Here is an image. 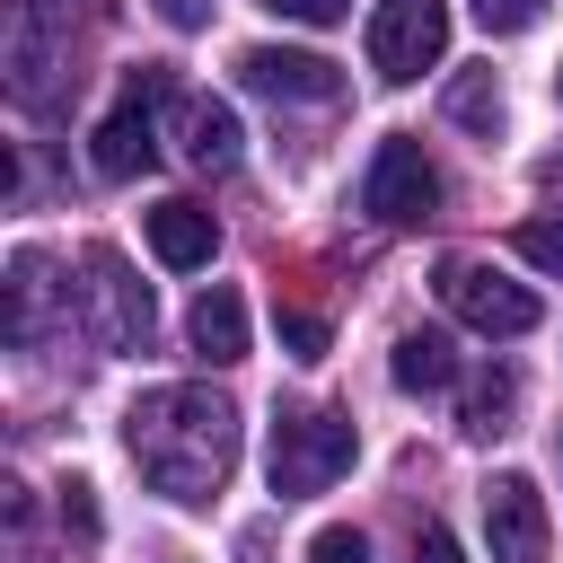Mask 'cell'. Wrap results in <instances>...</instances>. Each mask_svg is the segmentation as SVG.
Listing matches in <instances>:
<instances>
[{"label": "cell", "mask_w": 563, "mask_h": 563, "mask_svg": "<svg viewBox=\"0 0 563 563\" xmlns=\"http://www.w3.org/2000/svg\"><path fill=\"white\" fill-rule=\"evenodd\" d=\"M123 449L167 501L194 510L238 475V405L211 396V387H150L123 413Z\"/></svg>", "instance_id": "cell-1"}, {"label": "cell", "mask_w": 563, "mask_h": 563, "mask_svg": "<svg viewBox=\"0 0 563 563\" xmlns=\"http://www.w3.org/2000/svg\"><path fill=\"white\" fill-rule=\"evenodd\" d=\"M361 457V431L352 413H325V405H282L273 413V493L282 501H308V493H334Z\"/></svg>", "instance_id": "cell-2"}, {"label": "cell", "mask_w": 563, "mask_h": 563, "mask_svg": "<svg viewBox=\"0 0 563 563\" xmlns=\"http://www.w3.org/2000/svg\"><path fill=\"white\" fill-rule=\"evenodd\" d=\"M0 70H9V97H18L26 114H53V106H62V88H70V26L53 18V0H18V9H9Z\"/></svg>", "instance_id": "cell-3"}, {"label": "cell", "mask_w": 563, "mask_h": 563, "mask_svg": "<svg viewBox=\"0 0 563 563\" xmlns=\"http://www.w3.org/2000/svg\"><path fill=\"white\" fill-rule=\"evenodd\" d=\"M167 97H176V70L167 62H141L132 79H123V97L106 106V123H97V141H88V158H97V176H141V167H158V114H167Z\"/></svg>", "instance_id": "cell-4"}, {"label": "cell", "mask_w": 563, "mask_h": 563, "mask_svg": "<svg viewBox=\"0 0 563 563\" xmlns=\"http://www.w3.org/2000/svg\"><path fill=\"white\" fill-rule=\"evenodd\" d=\"M79 317H88L97 352H150V334H158L150 282H141L114 246H88V255H79Z\"/></svg>", "instance_id": "cell-5"}, {"label": "cell", "mask_w": 563, "mask_h": 563, "mask_svg": "<svg viewBox=\"0 0 563 563\" xmlns=\"http://www.w3.org/2000/svg\"><path fill=\"white\" fill-rule=\"evenodd\" d=\"M431 282H440V308H449L457 325L493 334V343H510V334H528V325L545 317L528 282H510V273H493V264H466V255H449Z\"/></svg>", "instance_id": "cell-6"}, {"label": "cell", "mask_w": 563, "mask_h": 563, "mask_svg": "<svg viewBox=\"0 0 563 563\" xmlns=\"http://www.w3.org/2000/svg\"><path fill=\"white\" fill-rule=\"evenodd\" d=\"M440 53H449V0H378L369 9V70L387 88L422 79Z\"/></svg>", "instance_id": "cell-7"}, {"label": "cell", "mask_w": 563, "mask_h": 563, "mask_svg": "<svg viewBox=\"0 0 563 563\" xmlns=\"http://www.w3.org/2000/svg\"><path fill=\"white\" fill-rule=\"evenodd\" d=\"M361 211L369 220H387V229H413V220H431L440 211V167H431V150L422 141H378V158H369V176H361Z\"/></svg>", "instance_id": "cell-8"}, {"label": "cell", "mask_w": 563, "mask_h": 563, "mask_svg": "<svg viewBox=\"0 0 563 563\" xmlns=\"http://www.w3.org/2000/svg\"><path fill=\"white\" fill-rule=\"evenodd\" d=\"M484 537H493V563H545V537H554V519H545V493H537V475H493L484 484Z\"/></svg>", "instance_id": "cell-9"}, {"label": "cell", "mask_w": 563, "mask_h": 563, "mask_svg": "<svg viewBox=\"0 0 563 563\" xmlns=\"http://www.w3.org/2000/svg\"><path fill=\"white\" fill-rule=\"evenodd\" d=\"M238 79L273 106H334L343 97V70L325 53H282V44H246L238 53Z\"/></svg>", "instance_id": "cell-10"}, {"label": "cell", "mask_w": 563, "mask_h": 563, "mask_svg": "<svg viewBox=\"0 0 563 563\" xmlns=\"http://www.w3.org/2000/svg\"><path fill=\"white\" fill-rule=\"evenodd\" d=\"M167 114H176V158H185V167H202V176L238 167V114H229L220 97L176 88V97H167Z\"/></svg>", "instance_id": "cell-11"}, {"label": "cell", "mask_w": 563, "mask_h": 563, "mask_svg": "<svg viewBox=\"0 0 563 563\" xmlns=\"http://www.w3.org/2000/svg\"><path fill=\"white\" fill-rule=\"evenodd\" d=\"M211 246H220V220H211L202 202L167 194V202L150 211V255H158L167 273H202V264H211Z\"/></svg>", "instance_id": "cell-12"}, {"label": "cell", "mask_w": 563, "mask_h": 563, "mask_svg": "<svg viewBox=\"0 0 563 563\" xmlns=\"http://www.w3.org/2000/svg\"><path fill=\"white\" fill-rule=\"evenodd\" d=\"M185 343H194V361H211V369L246 361V299H238V290H202V299L185 308Z\"/></svg>", "instance_id": "cell-13"}, {"label": "cell", "mask_w": 563, "mask_h": 563, "mask_svg": "<svg viewBox=\"0 0 563 563\" xmlns=\"http://www.w3.org/2000/svg\"><path fill=\"white\" fill-rule=\"evenodd\" d=\"M0 334H9L18 352L44 334V255H35V246L9 255V282H0Z\"/></svg>", "instance_id": "cell-14"}, {"label": "cell", "mask_w": 563, "mask_h": 563, "mask_svg": "<svg viewBox=\"0 0 563 563\" xmlns=\"http://www.w3.org/2000/svg\"><path fill=\"white\" fill-rule=\"evenodd\" d=\"M387 378L405 387V396H440V387H457V352H449V334H396V352H387Z\"/></svg>", "instance_id": "cell-15"}, {"label": "cell", "mask_w": 563, "mask_h": 563, "mask_svg": "<svg viewBox=\"0 0 563 563\" xmlns=\"http://www.w3.org/2000/svg\"><path fill=\"white\" fill-rule=\"evenodd\" d=\"M510 405H519V369H475L466 378V405H457V431H475V440H493V431H510Z\"/></svg>", "instance_id": "cell-16"}, {"label": "cell", "mask_w": 563, "mask_h": 563, "mask_svg": "<svg viewBox=\"0 0 563 563\" xmlns=\"http://www.w3.org/2000/svg\"><path fill=\"white\" fill-rule=\"evenodd\" d=\"M449 114H457L466 132L493 141V132H501V79H493V70H466V79L449 88Z\"/></svg>", "instance_id": "cell-17"}, {"label": "cell", "mask_w": 563, "mask_h": 563, "mask_svg": "<svg viewBox=\"0 0 563 563\" xmlns=\"http://www.w3.org/2000/svg\"><path fill=\"white\" fill-rule=\"evenodd\" d=\"M510 246H519L537 273H554V282H563V211H537V220H519V229H510Z\"/></svg>", "instance_id": "cell-18"}, {"label": "cell", "mask_w": 563, "mask_h": 563, "mask_svg": "<svg viewBox=\"0 0 563 563\" xmlns=\"http://www.w3.org/2000/svg\"><path fill=\"white\" fill-rule=\"evenodd\" d=\"M545 18V0H475V26L484 35H528Z\"/></svg>", "instance_id": "cell-19"}, {"label": "cell", "mask_w": 563, "mask_h": 563, "mask_svg": "<svg viewBox=\"0 0 563 563\" xmlns=\"http://www.w3.org/2000/svg\"><path fill=\"white\" fill-rule=\"evenodd\" d=\"M282 343H290V361H325V317L317 308H282Z\"/></svg>", "instance_id": "cell-20"}, {"label": "cell", "mask_w": 563, "mask_h": 563, "mask_svg": "<svg viewBox=\"0 0 563 563\" xmlns=\"http://www.w3.org/2000/svg\"><path fill=\"white\" fill-rule=\"evenodd\" d=\"M62 528H70V537H97V528H106V519H97V484H88V475H70V484H62Z\"/></svg>", "instance_id": "cell-21"}, {"label": "cell", "mask_w": 563, "mask_h": 563, "mask_svg": "<svg viewBox=\"0 0 563 563\" xmlns=\"http://www.w3.org/2000/svg\"><path fill=\"white\" fill-rule=\"evenodd\" d=\"M308 563H369V537L361 528H317L308 537Z\"/></svg>", "instance_id": "cell-22"}, {"label": "cell", "mask_w": 563, "mask_h": 563, "mask_svg": "<svg viewBox=\"0 0 563 563\" xmlns=\"http://www.w3.org/2000/svg\"><path fill=\"white\" fill-rule=\"evenodd\" d=\"M255 9H273V18H299V26H334V18H352V0H255Z\"/></svg>", "instance_id": "cell-23"}, {"label": "cell", "mask_w": 563, "mask_h": 563, "mask_svg": "<svg viewBox=\"0 0 563 563\" xmlns=\"http://www.w3.org/2000/svg\"><path fill=\"white\" fill-rule=\"evenodd\" d=\"M413 563H466V545H457L449 528H422V537H413Z\"/></svg>", "instance_id": "cell-24"}, {"label": "cell", "mask_w": 563, "mask_h": 563, "mask_svg": "<svg viewBox=\"0 0 563 563\" xmlns=\"http://www.w3.org/2000/svg\"><path fill=\"white\" fill-rule=\"evenodd\" d=\"M150 9H158V18H167V26H176V35H194V26H202V18H211V0H150Z\"/></svg>", "instance_id": "cell-25"}, {"label": "cell", "mask_w": 563, "mask_h": 563, "mask_svg": "<svg viewBox=\"0 0 563 563\" xmlns=\"http://www.w3.org/2000/svg\"><path fill=\"white\" fill-rule=\"evenodd\" d=\"M554 97H563V70H554Z\"/></svg>", "instance_id": "cell-26"}]
</instances>
